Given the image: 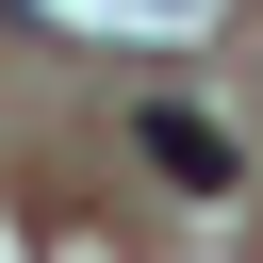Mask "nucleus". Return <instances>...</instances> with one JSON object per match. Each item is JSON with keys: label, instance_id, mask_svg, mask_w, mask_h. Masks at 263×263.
Listing matches in <instances>:
<instances>
[{"label": "nucleus", "instance_id": "nucleus-1", "mask_svg": "<svg viewBox=\"0 0 263 263\" xmlns=\"http://www.w3.org/2000/svg\"><path fill=\"white\" fill-rule=\"evenodd\" d=\"M148 164H164V181H230V148H214L197 115H148Z\"/></svg>", "mask_w": 263, "mask_h": 263}]
</instances>
